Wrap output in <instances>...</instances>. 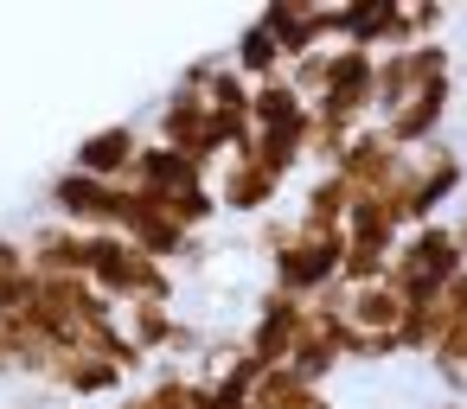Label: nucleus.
Listing matches in <instances>:
<instances>
[{
    "mask_svg": "<svg viewBox=\"0 0 467 409\" xmlns=\"http://www.w3.org/2000/svg\"><path fill=\"white\" fill-rule=\"evenodd\" d=\"M339 256H346V230H327V224H301L295 218V237L269 256V288H282L295 301H314L339 275Z\"/></svg>",
    "mask_w": 467,
    "mask_h": 409,
    "instance_id": "2",
    "label": "nucleus"
},
{
    "mask_svg": "<svg viewBox=\"0 0 467 409\" xmlns=\"http://www.w3.org/2000/svg\"><path fill=\"white\" fill-rule=\"evenodd\" d=\"M346 320H352L358 332H397V320H403V294H397L390 281L352 288V301H346Z\"/></svg>",
    "mask_w": 467,
    "mask_h": 409,
    "instance_id": "17",
    "label": "nucleus"
},
{
    "mask_svg": "<svg viewBox=\"0 0 467 409\" xmlns=\"http://www.w3.org/2000/svg\"><path fill=\"white\" fill-rule=\"evenodd\" d=\"M141 396H148V409H212L205 377H192L186 364H161V371H154V383H148Z\"/></svg>",
    "mask_w": 467,
    "mask_h": 409,
    "instance_id": "18",
    "label": "nucleus"
},
{
    "mask_svg": "<svg viewBox=\"0 0 467 409\" xmlns=\"http://www.w3.org/2000/svg\"><path fill=\"white\" fill-rule=\"evenodd\" d=\"M148 141H161V148H173V154H199V160H224L218 148H212V109H205V97L199 90H167L161 97V109H154V135Z\"/></svg>",
    "mask_w": 467,
    "mask_h": 409,
    "instance_id": "6",
    "label": "nucleus"
},
{
    "mask_svg": "<svg viewBox=\"0 0 467 409\" xmlns=\"http://www.w3.org/2000/svg\"><path fill=\"white\" fill-rule=\"evenodd\" d=\"M33 262H26V237L0 230V313H20L33 301Z\"/></svg>",
    "mask_w": 467,
    "mask_h": 409,
    "instance_id": "19",
    "label": "nucleus"
},
{
    "mask_svg": "<svg viewBox=\"0 0 467 409\" xmlns=\"http://www.w3.org/2000/svg\"><path fill=\"white\" fill-rule=\"evenodd\" d=\"M212 192H218V211L224 218H269V211H282L275 199H282V186L250 160V154H231V160H218V173H212Z\"/></svg>",
    "mask_w": 467,
    "mask_h": 409,
    "instance_id": "7",
    "label": "nucleus"
},
{
    "mask_svg": "<svg viewBox=\"0 0 467 409\" xmlns=\"http://www.w3.org/2000/svg\"><path fill=\"white\" fill-rule=\"evenodd\" d=\"M352 135H358V122H346V116H327V109H314V122H307V167H314V173H333V167L346 160Z\"/></svg>",
    "mask_w": 467,
    "mask_h": 409,
    "instance_id": "20",
    "label": "nucleus"
},
{
    "mask_svg": "<svg viewBox=\"0 0 467 409\" xmlns=\"http://www.w3.org/2000/svg\"><path fill=\"white\" fill-rule=\"evenodd\" d=\"M288 237H295V211H269V218H256V230H250V250L269 262V256H275Z\"/></svg>",
    "mask_w": 467,
    "mask_h": 409,
    "instance_id": "24",
    "label": "nucleus"
},
{
    "mask_svg": "<svg viewBox=\"0 0 467 409\" xmlns=\"http://www.w3.org/2000/svg\"><path fill=\"white\" fill-rule=\"evenodd\" d=\"M371 90H378V116L403 109V103L422 90V84H416V65H410V52H384V58H378V84H371Z\"/></svg>",
    "mask_w": 467,
    "mask_h": 409,
    "instance_id": "23",
    "label": "nucleus"
},
{
    "mask_svg": "<svg viewBox=\"0 0 467 409\" xmlns=\"http://www.w3.org/2000/svg\"><path fill=\"white\" fill-rule=\"evenodd\" d=\"M26 262H33V275H90V230L39 218L26 230Z\"/></svg>",
    "mask_w": 467,
    "mask_h": 409,
    "instance_id": "13",
    "label": "nucleus"
},
{
    "mask_svg": "<svg viewBox=\"0 0 467 409\" xmlns=\"http://www.w3.org/2000/svg\"><path fill=\"white\" fill-rule=\"evenodd\" d=\"M390 256H397V243H352L346 237V256H339V288L352 294V288H371V281H390Z\"/></svg>",
    "mask_w": 467,
    "mask_h": 409,
    "instance_id": "21",
    "label": "nucleus"
},
{
    "mask_svg": "<svg viewBox=\"0 0 467 409\" xmlns=\"http://www.w3.org/2000/svg\"><path fill=\"white\" fill-rule=\"evenodd\" d=\"M161 205H167V218H173V224H180L186 237H205V230H212V224L224 218V211H218V192H212V186H186V192H167Z\"/></svg>",
    "mask_w": 467,
    "mask_h": 409,
    "instance_id": "22",
    "label": "nucleus"
},
{
    "mask_svg": "<svg viewBox=\"0 0 467 409\" xmlns=\"http://www.w3.org/2000/svg\"><path fill=\"white\" fill-rule=\"evenodd\" d=\"M39 205H46V218H58L71 230H109V186L90 179V173H78V167H58L46 179Z\"/></svg>",
    "mask_w": 467,
    "mask_h": 409,
    "instance_id": "8",
    "label": "nucleus"
},
{
    "mask_svg": "<svg viewBox=\"0 0 467 409\" xmlns=\"http://www.w3.org/2000/svg\"><path fill=\"white\" fill-rule=\"evenodd\" d=\"M435 313H441V332H467V269H461V275L441 288Z\"/></svg>",
    "mask_w": 467,
    "mask_h": 409,
    "instance_id": "25",
    "label": "nucleus"
},
{
    "mask_svg": "<svg viewBox=\"0 0 467 409\" xmlns=\"http://www.w3.org/2000/svg\"><path fill=\"white\" fill-rule=\"evenodd\" d=\"M141 141H148V135H141V122H109V128L84 135V141H78V154H71L65 167H78V173H90V179H103V186H129Z\"/></svg>",
    "mask_w": 467,
    "mask_h": 409,
    "instance_id": "10",
    "label": "nucleus"
},
{
    "mask_svg": "<svg viewBox=\"0 0 467 409\" xmlns=\"http://www.w3.org/2000/svg\"><path fill=\"white\" fill-rule=\"evenodd\" d=\"M429 409H467V403H461V396H441V403H429Z\"/></svg>",
    "mask_w": 467,
    "mask_h": 409,
    "instance_id": "28",
    "label": "nucleus"
},
{
    "mask_svg": "<svg viewBox=\"0 0 467 409\" xmlns=\"http://www.w3.org/2000/svg\"><path fill=\"white\" fill-rule=\"evenodd\" d=\"M301 326H307V301H295V294H282V288H269V281H263L256 313H250V326H244L237 339H244V352H250L263 371H275V364H288V352H295Z\"/></svg>",
    "mask_w": 467,
    "mask_h": 409,
    "instance_id": "4",
    "label": "nucleus"
},
{
    "mask_svg": "<svg viewBox=\"0 0 467 409\" xmlns=\"http://www.w3.org/2000/svg\"><path fill=\"white\" fill-rule=\"evenodd\" d=\"M180 307H154V301H135L122 307V332L148 352V358H173V339H180Z\"/></svg>",
    "mask_w": 467,
    "mask_h": 409,
    "instance_id": "14",
    "label": "nucleus"
},
{
    "mask_svg": "<svg viewBox=\"0 0 467 409\" xmlns=\"http://www.w3.org/2000/svg\"><path fill=\"white\" fill-rule=\"evenodd\" d=\"M403 160H410V154H403V148H390V141L378 135V122H365V128L352 135V148H346V160H339L333 173H339L352 192H384V186L403 173Z\"/></svg>",
    "mask_w": 467,
    "mask_h": 409,
    "instance_id": "12",
    "label": "nucleus"
},
{
    "mask_svg": "<svg viewBox=\"0 0 467 409\" xmlns=\"http://www.w3.org/2000/svg\"><path fill=\"white\" fill-rule=\"evenodd\" d=\"M109 307H135V301H154V307H173L180 301V275L167 262H154L148 250H135L129 237L116 230H90V275H84Z\"/></svg>",
    "mask_w": 467,
    "mask_h": 409,
    "instance_id": "1",
    "label": "nucleus"
},
{
    "mask_svg": "<svg viewBox=\"0 0 467 409\" xmlns=\"http://www.w3.org/2000/svg\"><path fill=\"white\" fill-rule=\"evenodd\" d=\"M467 186V160L454 141H429L422 154H410V173H403V230L416 224H435L441 205H454Z\"/></svg>",
    "mask_w": 467,
    "mask_h": 409,
    "instance_id": "3",
    "label": "nucleus"
},
{
    "mask_svg": "<svg viewBox=\"0 0 467 409\" xmlns=\"http://www.w3.org/2000/svg\"><path fill=\"white\" fill-rule=\"evenodd\" d=\"M448 237H454V250H461V262H467V205L448 218Z\"/></svg>",
    "mask_w": 467,
    "mask_h": 409,
    "instance_id": "26",
    "label": "nucleus"
},
{
    "mask_svg": "<svg viewBox=\"0 0 467 409\" xmlns=\"http://www.w3.org/2000/svg\"><path fill=\"white\" fill-rule=\"evenodd\" d=\"M0 377H7V358H0Z\"/></svg>",
    "mask_w": 467,
    "mask_h": 409,
    "instance_id": "29",
    "label": "nucleus"
},
{
    "mask_svg": "<svg viewBox=\"0 0 467 409\" xmlns=\"http://www.w3.org/2000/svg\"><path fill=\"white\" fill-rule=\"evenodd\" d=\"M448 109H454V77H435V84H422L403 109L378 116V135H384L390 148H403V154H422L429 141H441Z\"/></svg>",
    "mask_w": 467,
    "mask_h": 409,
    "instance_id": "5",
    "label": "nucleus"
},
{
    "mask_svg": "<svg viewBox=\"0 0 467 409\" xmlns=\"http://www.w3.org/2000/svg\"><path fill=\"white\" fill-rule=\"evenodd\" d=\"M224 58H231V71H237L244 84H269V77H282V46H275L256 20L231 39V52H224Z\"/></svg>",
    "mask_w": 467,
    "mask_h": 409,
    "instance_id": "15",
    "label": "nucleus"
},
{
    "mask_svg": "<svg viewBox=\"0 0 467 409\" xmlns=\"http://www.w3.org/2000/svg\"><path fill=\"white\" fill-rule=\"evenodd\" d=\"M46 390L84 409V403H116V396L129 390V377H122L109 358H97V352H58L52 371H46Z\"/></svg>",
    "mask_w": 467,
    "mask_h": 409,
    "instance_id": "9",
    "label": "nucleus"
},
{
    "mask_svg": "<svg viewBox=\"0 0 467 409\" xmlns=\"http://www.w3.org/2000/svg\"><path fill=\"white\" fill-rule=\"evenodd\" d=\"M212 173H218V167H212V160H199V154H173V148H161V141H141L129 186H141V192L167 199V192H186V186H212Z\"/></svg>",
    "mask_w": 467,
    "mask_h": 409,
    "instance_id": "11",
    "label": "nucleus"
},
{
    "mask_svg": "<svg viewBox=\"0 0 467 409\" xmlns=\"http://www.w3.org/2000/svg\"><path fill=\"white\" fill-rule=\"evenodd\" d=\"M346 205H352V186H346L339 173H314V179H307V192H301V205H295V218H301V224L346 230Z\"/></svg>",
    "mask_w": 467,
    "mask_h": 409,
    "instance_id": "16",
    "label": "nucleus"
},
{
    "mask_svg": "<svg viewBox=\"0 0 467 409\" xmlns=\"http://www.w3.org/2000/svg\"><path fill=\"white\" fill-rule=\"evenodd\" d=\"M109 409H148V396H141V390H122V396H116Z\"/></svg>",
    "mask_w": 467,
    "mask_h": 409,
    "instance_id": "27",
    "label": "nucleus"
}]
</instances>
